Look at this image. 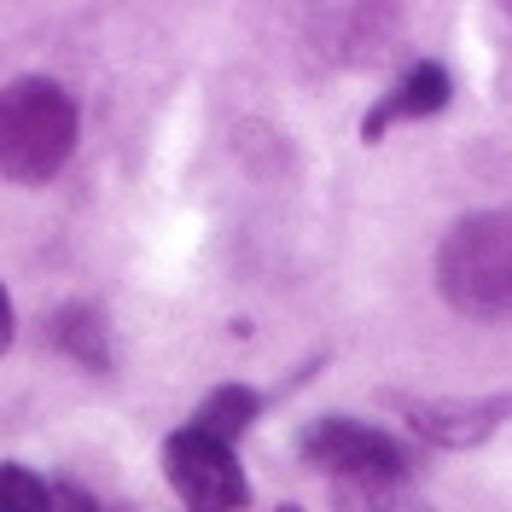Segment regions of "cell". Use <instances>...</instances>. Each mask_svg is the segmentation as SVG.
Listing matches in <instances>:
<instances>
[{
    "label": "cell",
    "mask_w": 512,
    "mask_h": 512,
    "mask_svg": "<svg viewBox=\"0 0 512 512\" xmlns=\"http://www.w3.org/2000/svg\"><path fill=\"white\" fill-rule=\"evenodd\" d=\"M76 99L53 76H18L0 88V181L47 187L76 152Z\"/></svg>",
    "instance_id": "6da1fadb"
},
{
    "label": "cell",
    "mask_w": 512,
    "mask_h": 512,
    "mask_svg": "<svg viewBox=\"0 0 512 512\" xmlns=\"http://www.w3.org/2000/svg\"><path fill=\"white\" fill-rule=\"evenodd\" d=\"M437 291L454 315H512V210H472L437 245Z\"/></svg>",
    "instance_id": "7a4b0ae2"
},
{
    "label": "cell",
    "mask_w": 512,
    "mask_h": 512,
    "mask_svg": "<svg viewBox=\"0 0 512 512\" xmlns=\"http://www.w3.org/2000/svg\"><path fill=\"white\" fill-rule=\"evenodd\" d=\"M297 460L332 483H414L419 460L390 431L350 414H320L297 431Z\"/></svg>",
    "instance_id": "3957f363"
},
{
    "label": "cell",
    "mask_w": 512,
    "mask_h": 512,
    "mask_svg": "<svg viewBox=\"0 0 512 512\" xmlns=\"http://www.w3.org/2000/svg\"><path fill=\"white\" fill-rule=\"evenodd\" d=\"M163 478H169V489L181 495L187 512H245L251 507V478L233 460V448L204 437V431H192V425H181L163 443Z\"/></svg>",
    "instance_id": "277c9868"
},
{
    "label": "cell",
    "mask_w": 512,
    "mask_h": 512,
    "mask_svg": "<svg viewBox=\"0 0 512 512\" xmlns=\"http://www.w3.org/2000/svg\"><path fill=\"white\" fill-rule=\"evenodd\" d=\"M390 414L431 448H478L501 425H512V390L495 396H419V390H384L379 396Z\"/></svg>",
    "instance_id": "5b68a950"
},
{
    "label": "cell",
    "mask_w": 512,
    "mask_h": 512,
    "mask_svg": "<svg viewBox=\"0 0 512 512\" xmlns=\"http://www.w3.org/2000/svg\"><path fill=\"white\" fill-rule=\"evenodd\" d=\"M448 99H454V76H448V64H437V59L408 64V70L396 76V88H384V94L367 105V117H361V140L379 146L396 123H425V117L443 111Z\"/></svg>",
    "instance_id": "8992f818"
},
{
    "label": "cell",
    "mask_w": 512,
    "mask_h": 512,
    "mask_svg": "<svg viewBox=\"0 0 512 512\" xmlns=\"http://www.w3.org/2000/svg\"><path fill=\"white\" fill-rule=\"evenodd\" d=\"M320 24H332L326 35L332 64H379L402 35V12L396 6H338V12H320Z\"/></svg>",
    "instance_id": "52a82bcc"
},
{
    "label": "cell",
    "mask_w": 512,
    "mask_h": 512,
    "mask_svg": "<svg viewBox=\"0 0 512 512\" xmlns=\"http://www.w3.org/2000/svg\"><path fill=\"white\" fill-rule=\"evenodd\" d=\"M47 338L64 355H76L82 367H94V373L111 367V326H105L94 303H64L59 315H47Z\"/></svg>",
    "instance_id": "ba28073f"
},
{
    "label": "cell",
    "mask_w": 512,
    "mask_h": 512,
    "mask_svg": "<svg viewBox=\"0 0 512 512\" xmlns=\"http://www.w3.org/2000/svg\"><path fill=\"white\" fill-rule=\"evenodd\" d=\"M256 419H262V396H256L251 384H216V390L192 408V431H204V437H216V443L233 448Z\"/></svg>",
    "instance_id": "9c48e42d"
},
{
    "label": "cell",
    "mask_w": 512,
    "mask_h": 512,
    "mask_svg": "<svg viewBox=\"0 0 512 512\" xmlns=\"http://www.w3.org/2000/svg\"><path fill=\"white\" fill-rule=\"evenodd\" d=\"M332 512H431L408 483H332Z\"/></svg>",
    "instance_id": "30bf717a"
},
{
    "label": "cell",
    "mask_w": 512,
    "mask_h": 512,
    "mask_svg": "<svg viewBox=\"0 0 512 512\" xmlns=\"http://www.w3.org/2000/svg\"><path fill=\"white\" fill-rule=\"evenodd\" d=\"M0 512H53V483L30 466H0Z\"/></svg>",
    "instance_id": "8fae6325"
},
{
    "label": "cell",
    "mask_w": 512,
    "mask_h": 512,
    "mask_svg": "<svg viewBox=\"0 0 512 512\" xmlns=\"http://www.w3.org/2000/svg\"><path fill=\"white\" fill-rule=\"evenodd\" d=\"M53 512H105V507L88 489H76V483H53Z\"/></svg>",
    "instance_id": "7c38bea8"
},
{
    "label": "cell",
    "mask_w": 512,
    "mask_h": 512,
    "mask_svg": "<svg viewBox=\"0 0 512 512\" xmlns=\"http://www.w3.org/2000/svg\"><path fill=\"white\" fill-rule=\"evenodd\" d=\"M12 332H18V320H12V297H6V286H0V355H6V344H12Z\"/></svg>",
    "instance_id": "4fadbf2b"
},
{
    "label": "cell",
    "mask_w": 512,
    "mask_h": 512,
    "mask_svg": "<svg viewBox=\"0 0 512 512\" xmlns=\"http://www.w3.org/2000/svg\"><path fill=\"white\" fill-rule=\"evenodd\" d=\"M280 512H303V507H280Z\"/></svg>",
    "instance_id": "5bb4252c"
},
{
    "label": "cell",
    "mask_w": 512,
    "mask_h": 512,
    "mask_svg": "<svg viewBox=\"0 0 512 512\" xmlns=\"http://www.w3.org/2000/svg\"><path fill=\"white\" fill-rule=\"evenodd\" d=\"M507 18H512V6H507Z\"/></svg>",
    "instance_id": "9a60e30c"
}]
</instances>
